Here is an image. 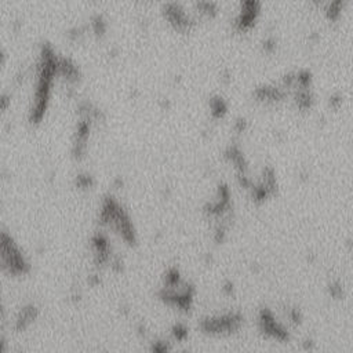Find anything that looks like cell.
I'll return each instance as SVG.
<instances>
[{
    "label": "cell",
    "instance_id": "2",
    "mask_svg": "<svg viewBox=\"0 0 353 353\" xmlns=\"http://www.w3.org/2000/svg\"><path fill=\"white\" fill-rule=\"evenodd\" d=\"M1 265L3 269L13 276H22L31 270L29 262L24 257L22 251L6 232L1 233Z\"/></svg>",
    "mask_w": 353,
    "mask_h": 353
},
{
    "label": "cell",
    "instance_id": "6",
    "mask_svg": "<svg viewBox=\"0 0 353 353\" xmlns=\"http://www.w3.org/2000/svg\"><path fill=\"white\" fill-rule=\"evenodd\" d=\"M36 317H38V309L35 308L33 305L22 308L18 316H17V319H15V328L18 331H24L32 324Z\"/></svg>",
    "mask_w": 353,
    "mask_h": 353
},
{
    "label": "cell",
    "instance_id": "5",
    "mask_svg": "<svg viewBox=\"0 0 353 353\" xmlns=\"http://www.w3.org/2000/svg\"><path fill=\"white\" fill-rule=\"evenodd\" d=\"M348 1L349 0H326L324 11H326V17L330 22L340 21L345 8H347Z\"/></svg>",
    "mask_w": 353,
    "mask_h": 353
},
{
    "label": "cell",
    "instance_id": "8",
    "mask_svg": "<svg viewBox=\"0 0 353 353\" xmlns=\"http://www.w3.org/2000/svg\"><path fill=\"white\" fill-rule=\"evenodd\" d=\"M173 334L174 337L177 338L178 341H182L184 338H185L186 335H188V330H186L182 324H177L175 327H174L173 330Z\"/></svg>",
    "mask_w": 353,
    "mask_h": 353
},
{
    "label": "cell",
    "instance_id": "7",
    "mask_svg": "<svg viewBox=\"0 0 353 353\" xmlns=\"http://www.w3.org/2000/svg\"><path fill=\"white\" fill-rule=\"evenodd\" d=\"M76 184L79 188L87 189V188H91V186H93L94 181H93V178H91L90 175H79V177L76 178Z\"/></svg>",
    "mask_w": 353,
    "mask_h": 353
},
{
    "label": "cell",
    "instance_id": "3",
    "mask_svg": "<svg viewBox=\"0 0 353 353\" xmlns=\"http://www.w3.org/2000/svg\"><path fill=\"white\" fill-rule=\"evenodd\" d=\"M242 324V317L239 315H225L221 317H211L202 321V330L208 334H222L238 330Z\"/></svg>",
    "mask_w": 353,
    "mask_h": 353
},
{
    "label": "cell",
    "instance_id": "4",
    "mask_svg": "<svg viewBox=\"0 0 353 353\" xmlns=\"http://www.w3.org/2000/svg\"><path fill=\"white\" fill-rule=\"evenodd\" d=\"M259 0H242V10L236 21L240 31H249L254 26L259 14Z\"/></svg>",
    "mask_w": 353,
    "mask_h": 353
},
{
    "label": "cell",
    "instance_id": "1",
    "mask_svg": "<svg viewBox=\"0 0 353 353\" xmlns=\"http://www.w3.org/2000/svg\"><path fill=\"white\" fill-rule=\"evenodd\" d=\"M100 219H101L100 221L101 224L109 226L112 231L119 233L124 242H127L129 244L135 243L137 238H135V231L131 218L113 198H106L103 200Z\"/></svg>",
    "mask_w": 353,
    "mask_h": 353
}]
</instances>
